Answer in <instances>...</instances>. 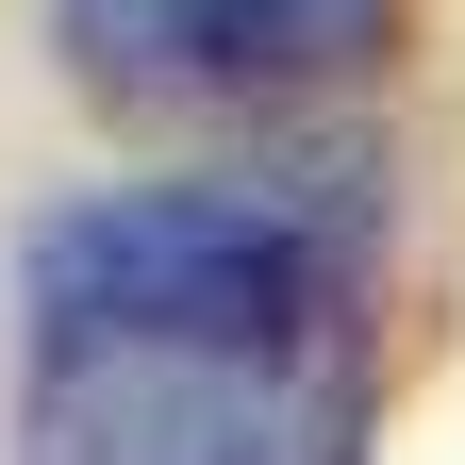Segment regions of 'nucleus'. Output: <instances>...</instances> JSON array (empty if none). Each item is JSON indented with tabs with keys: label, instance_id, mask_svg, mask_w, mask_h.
<instances>
[{
	"label": "nucleus",
	"instance_id": "nucleus-1",
	"mask_svg": "<svg viewBox=\"0 0 465 465\" xmlns=\"http://www.w3.org/2000/svg\"><path fill=\"white\" fill-rule=\"evenodd\" d=\"M366 282L200 316H34L17 465H366Z\"/></svg>",
	"mask_w": 465,
	"mask_h": 465
},
{
	"label": "nucleus",
	"instance_id": "nucleus-2",
	"mask_svg": "<svg viewBox=\"0 0 465 465\" xmlns=\"http://www.w3.org/2000/svg\"><path fill=\"white\" fill-rule=\"evenodd\" d=\"M382 0H50V67L100 116H250L332 67H366Z\"/></svg>",
	"mask_w": 465,
	"mask_h": 465
}]
</instances>
